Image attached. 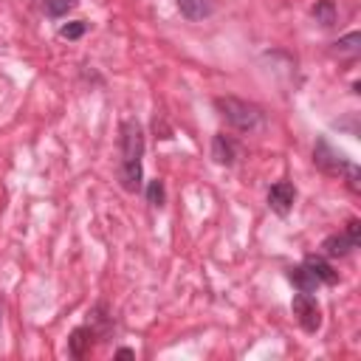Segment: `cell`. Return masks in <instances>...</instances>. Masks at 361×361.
Segmentation results:
<instances>
[{
    "label": "cell",
    "mask_w": 361,
    "mask_h": 361,
    "mask_svg": "<svg viewBox=\"0 0 361 361\" xmlns=\"http://www.w3.org/2000/svg\"><path fill=\"white\" fill-rule=\"evenodd\" d=\"M214 107L220 110V116L240 133H254L262 127V110L245 99H237V96H220L214 99Z\"/></svg>",
    "instance_id": "cell-1"
},
{
    "label": "cell",
    "mask_w": 361,
    "mask_h": 361,
    "mask_svg": "<svg viewBox=\"0 0 361 361\" xmlns=\"http://www.w3.org/2000/svg\"><path fill=\"white\" fill-rule=\"evenodd\" d=\"M118 141H121V164L141 161V155H144V133H141L138 121H133V118L121 121V138Z\"/></svg>",
    "instance_id": "cell-2"
},
{
    "label": "cell",
    "mask_w": 361,
    "mask_h": 361,
    "mask_svg": "<svg viewBox=\"0 0 361 361\" xmlns=\"http://www.w3.org/2000/svg\"><path fill=\"white\" fill-rule=\"evenodd\" d=\"M313 164H316L324 175H344L347 166H350V161H347L338 149H333V147L327 144V138H319V141H316V147H313Z\"/></svg>",
    "instance_id": "cell-3"
},
{
    "label": "cell",
    "mask_w": 361,
    "mask_h": 361,
    "mask_svg": "<svg viewBox=\"0 0 361 361\" xmlns=\"http://www.w3.org/2000/svg\"><path fill=\"white\" fill-rule=\"evenodd\" d=\"M290 307H293V316H296V322L302 324L305 333H316L322 327V310H319V305L310 293H296Z\"/></svg>",
    "instance_id": "cell-4"
},
{
    "label": "cell",
    "mask_w": 361,
    "mask_h": 361,
    "mask_svg": "<svg viewBox=\"0 0 361 361\" xmlns=\"http://www.w3.org/2000/svg\"><path fill=\"white\" fill-rule=\"evenodd\" d=\"M293 200H296V189L293 183L288 180H276L271 189H268V206L276 212V214H288L293 209Z\"/></svg>",
    "instance_id": "cell-5"
},
{
    "label": "cell",
    "mask_w": 361,
    "mask_h": 361,
    "mask_svg": "<svg viewBox=\"0 0 361 361\" xmlns=\"http://www.w3.org/2000/svg\"><path fill=\"white\" fill-rule=\"evenodd\" d=\"M93 338H96V333H93L90 324L76 327V330L71 333V338H68V355H73V358H85V355L90 353V347H93Z\"/></svg>",
    "instance_id": "cell-6"
},
{
    "label": "cell",
    "mask_w": 361,
    "mask_h": 361,
    "mask_svg": "<svg viewBox=\"0 0 361 361\" xmlns=\"http://www.w3.org/2000/svg\"><path fill=\"white\" fill-rule=\"evenodd\" d=\"M212 158H214L217 164H223V166H231L234 158H237V144H234V138H228L226 133H217V135L212 138Z\"/></svg>",
    "instance_id": "cell-7"
},
{
    "label": "cell",
    "mask_w": 361,
    "mask_h": 361,
    "mask_svg": "<svg viewBox=\"0 0 361 361\" xmlns=\"http://www.w3.org/2000/svg\"><path fill=\"white\" fill-rule=\"evenodd\" d=\"M316 279H319V285L324 282V285H336L338 282V274L333 271V265L324 259V257H316V254H310V257H305V262H302Z\"/></svg>",
    "instance_id": "cell-8"
},
{
    "label": "cell",
    "mask_w": 361,
    "mask_h": 361,
    "mask_svg": "<svg viewBox=\"0 0 361 361\" xmlns=\"http://www.w3.org/2000/svg\"><path fill=\"white\" fill-rule=\"evenodd\" d=\"M141 175H144L141 161H135V164H118V183H121L124 192H138L141 189Z\"/></svg>",
    "instance_id": "cell-9"
},
{
    "label": "cell",
    "mask_w": 361,
    "mask_h": 361,
    "mask_svg": "<svg viewBox=\"0 0 361 361\" xmlns=\"http://www.w3.org/2000/svg\"><path fill=\"white\" fill-rule=\"evenodd\" d=\"M322 248H324V257H347V254H350L353 248H358V245L341 231V234H330V237H324Z\"/></svg>",
    "instance_id": "cell-10"
},
{
    "label": "cell",
    "mask_w": 361,
    "mask_h": 361,
    "mask_svg": "<svg viewBox=\"0 0 361 361\" xmlns=\"http://www.w3.org/2000/svg\"><path fill=\"white\" fill-rule=\"evenodd\" d=\"M288 279L293 282V288H296L299 293H313V290L319 288V279H316L305 265H293V268H288Z\"/></svg>",
    "instance_id": "cell-11"
},
{
    "label": "cell",
    "mask_w": 361,
    "mask_h": 361,
    "mask_svg": "<svg viewBox=\"0 0 361 361\" xmlns=\"http://www.w3.org/2000/svg\"><path fill=\"white\" fill-rule=\"evenodd\" d=\"M178 3V11L186 17V20H203L212 14V0H175Z\"/></svg>",
    "instance_id": "cell-12"
},
{
    "label": "cell",
    "mask_w": 361,
    "mask_h": 361,
    "mask_svg": "<svg viewBox=\"0 0 361 361\" xmlns=\"http://www.w3.org/2000/svg\"><path fill=\"white\" fill-rule=\"evenodd\" d=\"M90 327H93L96 336H107V333H110V327H113V316L107 313V305L99 302V305L90 310Z\"/></svg>",
    "instance_id": "cell-13"
},
{
    "label": "cell",
    "mask_w": 361,
    "mask_h": 361,
    "mask_svg": "<svg viewBox=\"0 0 361 361\" xmlns=\"http://www.w3.org/2000/svg\"><path fill=\"white\" fill-rule=\"evenodd\" d=\"M310 14L316 17V23H322V25H333V23H336V3H333V0H319V3L313 6Z\"/></svg>",
    "instance_id": "cell-14"
},
{
    "label": "cell",
    "mask_w": 361,
    "mask_h": 361,
    "mask_svg": "<svg viewBox=\"0 0 361 361\" xmlns=\"http://www.w3.org/2000/svg\"><path fill=\"white\" fill-rule=\"evenodd\" d=\"M73 6H76V0H45V14L48 17H65Z\"/></svg>",
    "instance_id": "cell-15"
},
{
    "label": "cell",
    "mask_w": 361,
    "mask_h": 361,
    "mask_svg": "<svg viewBox=\"0 0 361 361\" xmlns=\"http://www.w3.org/2000/svg\"><path fill=\"white\" fill-rule=\"evenodd\" d=\"M358 45H361V34L353 31V34H347V37H341V39L336 42V51H338V54H355Z\"/></svg>",
    "instance_id": "cell-16"
},
{
    "label": "cell",
    "mask_w": 361,
    "mask_h": 361,
    "mask_svg": "<svg viewBox=\"0 0 361 361\" xmlns=\"http://www.w3.org/2000/svg\"><path fill=\"white\" fill-rule=\"evenodd\" d=\"M147 200H149L152 206H164V200H166L164 180H149V186H147Z\"/></svg>",
    "instance_id": "cell-17"
},
{
    "label": "cell",
    "mask_w": 361,
    "mask_h": 361,
    "mask_svg": "<svg viewBox=\"0 0 361 361\" xmlns=\"http://www.w3.org/2000/svg\"><path fill=\"white\" fill-rule=\"evenodd\" d=\"M85 31H87V23H85V20H76V23L62 25V28H59V37H65V39H79Z\"/></svg>",
    "instance_id": "cell-18"
},
{
    "label": "cell",
    "mask_w": 361,
    "mask_h": 361,
    "mask_svg": "<svg viewBox=\"0 0 361 361\" xmlns=\"http://www.w3.org/2000/svg\"><path fill=\"white\" fill-rule=\"evenodd\" d=\"M344 234L358 245V243H361V220H350V223H347V228H344Z\"/></svg>",
    "instance_id": "cell-19"
},
{
    "label": "cell",
    "mask_w": 361,
    "mask_h": 361,
    "mask_svg": "<svg viewBox=\"0 0 361 361\" xmlns=\"http://www.w3.org/2000/svg\"><path fill=\"white\" fill-rule=\"evenodd\" d=\"M116 355H118V358H133L135 353H133V350H127V347H121V350H116Z\"/></svg>",
    "instance_id": "cell-20"
},
{
    "label": "cell",
    "mask_w": 361,
    "mask_h": 361,
    "mask_svg": "<svg viewBox=\"0 0 361 361\" xmlns=\"http://www.w3.org/2000/svg\"><path fill=\"white\" fill-rule=\"evenodd\" d=\"M0 324H3V299H0Z\"/></svg>",
    "instance_id": "cell-21"
}]
</instances>
